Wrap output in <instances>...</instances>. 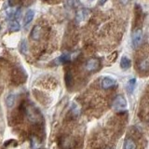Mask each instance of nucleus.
I'll use <instances>...</instances> for the list:
<instances>
[{
  "instance_id": "obj_1",
  "label": "nucleus",
  "mask_w": 149,
  "mask_h": 149,
  "mask_svg": "<svg viewBox=\"0 0 149 149\" xmlns=\"http://www.w3.org/2000/svg\"><path fill=\"white\" fill-rule=\"evenodd\" d=\"M113 108L116 111H124L127 108V101L122 95H118L113 101Z\"/></svg>"
},
{
  "instance_id": "obj_2",
  "label": "nucleus",
  "mask_w": 149,
  "mask_h": 149,
  "mask_svg": "<svg viewBox=\"0 0 149 149\" xmlns=\"http://www.w3.org/2000/svg\"><path fill=\"white\" fill-rule=\"evenodd\" d=\"M143 32L141 29H137L132 33V43L134 48H138V47L141 46L143 43Z\"/></svg>"
},
{
  "instance_id": "obj_3",
  "label": "nucleus",
  "mask_w": 149,
  "mask_h": 149,
  "mask_svg": "<svg viewBox=\"0 0 149 149\" xmlns=\"http://www.w3.org/2000/svg\"><path fill=\"white\" fill-rule=\"evenodd\" d=\"M25 113H26L28 119H29L31 122H37V121H38L39 119L38 114H37V112L34 108H32L31 106L26 107Z\"/></svg>"
},
{
  "instance_id": "obj_4",
  "label": "nucleus",
  "mask_w": 149,
  "mask_h": 149,
  "mask_svg": "<svg viewBox=\"0 0 149 149\" xmlns=\"http://www.w3.org/2000/svg\"><path fill=\"white\" fill-rule=\"evenodd\" d=\"M116 85V79L112 78L110 77H105L102 78V80L101 82V86L102 88H104V90H107V88H110L112 87H114Z\"/></svg>"
},
{
  "instance_id": "obj_5",
  "label": "nucleus",
  "mask_w": 149,
  "mask_h": 149,
  "mask_svg": "<svg viewBox=\"0 0 149 149\" xmlns=\"http://www.w3.org/2000/svg\"><path fill=\"white\" fill-rule=\"evenodd\" d=\"M99 65H100V62L98 59H95V58H92V59H90L86 63V69L88 71H96V70L99 68Z\"/></svg>"
},
{
  "instance_id": "obj_6",
  "label": "nucleus",
  "mask_w": 149,
  "mask_h": 149,
  "mask_svg": "<svg viewBox=\"0 0 149 149\" xmlns=\"http://www.w3.org/2000/svg\"><path fill=\"white\" fill-rule=\"evenodd\" d=\"M41 36H42V28L40 25H35L34 28L32 29V32H31V38L33 40H39L41 38Z\"/></svg>"
},
{
  "instance_id": "obj_7",
  "label": "nucleus",
  "mask_w": 149,
  "mask_h": 149,
  "mask_svg": "<svg viewBox=\"0 0 149 149\" xmlns=\"http://www.w3.org/2000/svg\"><path fill=\"white\" fill-rule=\"evenodd\" d=\"M35 17V11L32 10V9H29L24 16V20H23V23H24V26H27L29 23L33 21V19Z\"/></svg>"
},
{
  "instance_id": "obj_8",
  "label": "nucleus",
  "mask_w": 149,
  "mask_h": 149,
  "mask_svg": "<svg viewBox=\"0 0 149 149\" xmlns=\"http://www.w3.org/2000/svg\"><path fill=\"white\" fill-rule=\"evenodd\" d=\"M88 14H90V11H88L87 8H84V9H81V10H79L77 12V22L84 21L88 16Z\"/></svg>"
},
{
  "instance_id": "obj_9",
  "label": "nucleus",
  "mask_w": 149,
  "mask_h": 149,
  "mask_svg": "<svg viewBox=\"0 0 149 149\" xmlns=\"http://www.w3.org/2000/svg\"><path fill=\"white\" fill-rule=\"evenodd\" d=\"M21 29V25L19 23L18 20H12L10 21L8 24V30L10 32H18Z\"/></svg>"
},
{
  "instance_id": "obj_10",
  "label": "nucleus",
  "mask_w": 149,
  "mask_h": 149,
  "mask_svg": "<svg viewBox=\"0 0 149 149\" xmlns=\"http://www.w3.org/2000/svg\"><path fill=\"white\" fill-rule=\"evenodd\" d=\"M130 65H132V62H130V60L127 57H122L121 58V61H120V67L124 69V70H127L130 67Z\"/></svg>"
},
{
  "instance_id": "obj_11",
  "label": "nucleus",
  "mask_w": 149,
  "mask_h": 149,
  "mask_svg": "<svg viewBox=\"0 0 149 149\" xmlns=\"http://www.w3.org/2000/svg\"><path fill=\"white\" fill-rule=\"evenodd\" d=\"M139 69L141 71H148L149 70V58L143 59L139 63Z\"/></svg>"
},
{
  "instance_id": "obj_12",
  "label": "nucleus",
  "mask_w": 149,
  "mask_h": 149,
  "mask_svg": "<svg viewBox=\"0 0 149 149\" xmlns=\"http://www.w3.org/2000/svg\"><path fill=\"white\" fill-rule=\"evenodd\" d=\"M124 149H136V143L132 139H126L124 142Z\"/></svg>"
},
{
  "instance_id": "obj_13",
  "label": "nucleus",
  "mask_w": 149,
  "mask_h": 149,
  "mask_svg": "<svg viewBox=\"0 0 149 149\" xmlns=\"http://www.w3.org/2000/svg\"><path fill=\"white\" fill-rule=\"evenodd\" d=\"M136 87V78H130L128 82V91L129 93H132Z\"/></svg>"
},
{
  "instance_id": "obj_14",
  "label": "nucleus",
  "mask_w": 149,
  "mask_h": 149,
  "mask_svg": "<svg viewBox=\"0 0 149 149\" xmlns=\"http://www.w3.org/2000/svg\"><path fill=\"white\" fill-rule=\"evenodd\" d=\"M20 51L22 54H27V51H28V45H27V42L25 39L22 40L21 44H20Z\"/></svg>"
},
{
  "instance_id": "obj_15",
  "label": "nucleus",
  "mask_w": 149,
  "mask_h": 149,
  "mask_svg": "<svg viewBox=\"0 0 149 149\" xmlns=\"http://www.w3.org/2000/svg\"><path fill=\"white\" fill-rule=\"evenodd\" d=\"M71 60V56L70 54H67V53H64V54H62L58 58V61L60 63H68L69 61Z\"/></svg>"
},
{
  "instance_id": "obj_16",
  "label": "nucleus",
  "mask_w": 149,
  "mask_h": 149,
  "mask_svg": "<svg viewBox=\"0 0 149 149\" xmlns=\"http://www.w3.org/2000/svg\"><path fill=\"white\" fill-rule=\"evenodd\" d=\"M14 102H15V96L14 94H9L7 97V105L8 107H11L14 104Z\"/></svg>"
},
{
  "instance_id": "obj_17",
  "label": "nucleus",
  "mask_w": 149,
  "mask_h": 149,
  "mask_svg": "<svg viewBox=\"0 0 149 149\" xmlns=\"http://www.w3.org/2000/svg\"><path fill=\"white\" fill-rule=\"evenodd\" d=\"M71 111L74 116H78L79 113H80V109H79V106L76 104V102H74L72 107H71Z\"/></svg>"
},
{
  "instance_id": "obj_18",
  "label": "nucleus",
  "mask_w": 149,
  "mask_h": 149,
  "mask_svg": "<svg viewBox=\"0 0 149 149\" xmlns=\"http://www.w3.org/2000/svg\"><path fill=\"white\" fill-rule=\"evenodd\" d=\"M65 81H66L67 85H70L72 81V76H71V73H67L66 76H65Z\"/></svg>"
},
{
  "instance_id": "obj_19",
  "label": "nucleus",
  "mask_w": 149,
  "mask_h": 149,
  "mask_svg": "<svg viewBox=\"0 0 149 149\" xmlns=\"http://www.w3.org/2000/svg\"><path fill=\"white\" fill-rule=\"evenodd\" d=\"M129 2H130V0H120V3L122 5H124V6H125V5H127Z\"/></svg>"
},
{
  "instance_id": "obj_20",
  "label": "nucleus",
  "mask_w": 149,
  "mask_h": 149,
  "mask_svg": "<svg viewBox=\"0 0 149 149\" xmlns=\"http://www.w3.org/2000/svg\"><path fill=\"white\" fill-rule=\"evenodd\" d=\"M108 0H100V5L101 6H102L104 4H105V2H107Z\"/></svg>"
},
{
  "instance_id": "obj_21",
  "label": "nucleus",
  "mask_w": 149,
  "mask_h": 149,
  "mask_svg": "<svg viewBox=\"0 0 149 149\" xmlns=\"http://www.w3.org/2000/svg\"><path fill=\"white\" fill-rule=\"evenodd\" d=\"M0 29H1V26H0Z\"/></svg>"
},
{
  "instance_id": "obj_22",
  "label": "nucleus",
  "mask_w": 149,
  "mask_h": 149,
  "mask_svg": "<svg viewBox=\"0 0 149 149\" xmlns=\"http://www.w3.org/2000/svg\"><path fill=\"white\" fill-rule=\"evenodd\" d=\"M106 149H110V148H106Z\"/></svg>"
}]
</instances>
